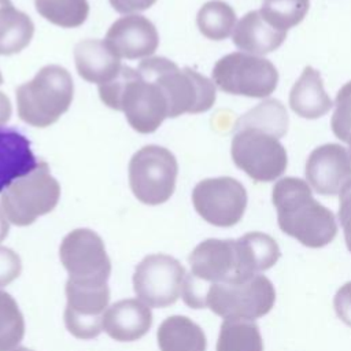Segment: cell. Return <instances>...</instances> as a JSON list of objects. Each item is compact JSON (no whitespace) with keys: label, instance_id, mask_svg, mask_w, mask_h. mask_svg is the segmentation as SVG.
Returning <instances> with one entry per match:
<instances>
[{"label":"cell","instance_id":"cell-1","mask_svg":"<svg viewBox=\"0 0 351 351\" xmlns=\"http://www.w3.org/2000/svg\"><path fill=\"white\" fill-rule=\"evenodd\" d=\"M281 256L277 241L262 232H250L237 240L207 239L189 255L191 271L182 284V300L203 308V296L215 284L248 280L274 266Z\"/></svg>","mask_w":351,"mask_h":351},{"label":"cell","instance_id":"cell-2","mask_svg":"<svg viewBox=\"0 0 351 351\" xmlns=\"http://www.w3.org/2000/svg\"><path fill=\"white\" fill-rule=\"evenodd\" d=\"M280 229L308 248L328 245L337 234L335 214L317 202L307 181L296 177L278 180L271 191Z\"/></svg>","mask_w":351,"mask_h":351},{"label":"cell","instance_id":"cell-3","mask_svg":"<svg viewBox=\"0 0 351 351\" xmlns=\"http://www.w3.org/2000/svg\"><path fill=\"white\" fill-rule=\"evenodd\" d=\"M99 96L107 107L122 111L138 133H154L169 118L167 100L159 85L129 66H122L111 81L99 85Z\"/></svg>","mask_w":351,"mask_h":351},{"label":"cell","instance_id":"cell-4","mask_svg":"<svg viewBox=\"0 0 351 351\" xmlns=\"http://www.w3.org/2000/svg\"><path fill=\"white\" fill-rule=\"evenodd\" d=\"M137 70L162 89L169 106V118L204 112L215 103L214 82L191 67L180 69L170 59L155 56L141 60Z\"/></svg>","mask_w":351,"mask_h":351},{"label":"cell","instance_id":"cell-5","mask_svg":"<svg viewBox=\"0 0 351 351\" xmlns=\"http://www.w3.org/2000/svg\"><path fill=\"white\" fill-rule=\"evenodd\" d=\"M73 95L70 73L59 64L44 66L32 81L16 88L18 115L30 126H51L69 110Z\"/></svg>","mask_w":351,"mask_h":351},{"label":"cell","instance_id":"cell-6","mask_svg":"<svg viewBox=\"0 0 351 351\" xmlns=\"http://www.w3.org/2000/svg\"><path fill=\"white\" fill-rule=\"evenodd\" d=\"M60 197V185L45 162L26 176L12 181L0 195V206L7 219L16 226H27L51 213Z\"/></svg>","mask_w":351,"mask_h":351},{"label":"cell","instance_id":"cell-7","mask_svg":"<svg viewBox=\"0 0 351 351\" xmlns=\"http://www.w3.org/2000/svg\"><path fill=\"white\" fill-rule=\"evenodd\" d=\"M276 289L271 281L256 274L244 281L215 284L207 288L203 296V308L228 318L252 319L266 315L274 306Z\"/></svg>","mask_w":351,"mask_h":351},{"label":"cell","instance_id":"cell-8","mask_svg":"<svg viewBox=\"0 0 351 351\" xmlns=\"http://www.w3.org/2000/svg\"><path fill=\"white\" fill-rule=\"evenodd\" d=\"M230 155L233 163L256 182L277 180L288 166L287 149L280 138L252 126L234 125Z\"/></svg>","mask_w":351,"mask_h":351},{"label":"cell","instance_id":"cell-9","mask_svg":"<svg viewBox=\"0 0 351 351\" xmlns=\"http://www.w3.org/2000/svg\"><path fill=\"white\" fill-rule=\"evenodd\" d=\"M211 77L225 93L256 99L270 96L278 84V71L269 59L245 52L222 56L214 64Z\"/></svg>","mask_w":351,"mask_h":351},{"label":"cell","instance_id":"cell-10","mask_svg":"<svg viewBox=\"0 0 351 351\" xmlns=\"http://www.w3.org/2000/svg\"><path fill=\"white\" fill-rule=\"evenodd\" d=\"M178 163L165 147L145 145L129 162V185L144 204L158 206L170 199L176 188Z\"/></svg>","mask_w":351,"mask_h":351},{"label":"cell","instance_id":"cell-11","mask_svg":"<svg viewBox=\"0 0 351 351\" xmlns=\"http://www.w3.org/2000/svg\"><path fill=\"white\" fill-rule=\"evenodd\" d=\"M59 258L70 281L107 284L111 261L104 241L92 229L78 228L67 233L59 247Z\"/></svg>","mask_w":351,"mask_h":351},{"label":"cell","instance_id":"cell-12","mask_svg":"<svg viewBox=\"0 0 351 351\" xmlns=\"http://www.w3.org/2000/svg\"><path fill=\"white\" fill-rule=\"evenodd\" d=\"M247 191L232 177L204 178L192 191V203L196 213L208 223L230 228L239 223L247 208Z\"/></svg>","mask_w":351,"mask_h":351},{"label":"cell","instance_id":"cell-13","mask_svg":"<svg viewBox=\"0 0 351 351\" xmlns=\"http://www.w3.org/2000/svg\"><path fill=\"white\" fill-rule=\"evenodd\" d=\"M185 274L184 266L176 258L166 254L147 255L133 274L137 299L156 308L176 303L181 296Z\"/></svg>","mask_w":351,"mask_h":351},{"label":"cell","instance_id":"cell-14","mask_svg":"<svg viewBox=\"0 0 351 351\" xmlns=\"http://www.w3.org/2000/svg\"><path fill=\"white\" fill-rule=\"evenodd\" d=\"M64 324L77 339L90 340L103 330V317L108 308V284L66 281Z\"/></svg>","mask_w":351,"mask_h":351},{"label":"cell","instance_id":"cell-15","mask_svg":"<svg viewBox=\"0 0 351 351\" xmlns=\"http://www.w3.org/2000/svg\"><path fill=\"white\" fill-rule=\"evenodd\" d=\"M306 180L319 195L335 196L351 180V159L344 147L336 143L319 145L306 162Z\"/></svg>","mask_w":351,"mask_h":351},{"label":"cell","instance_id":"cell-16","mask_svg":"<svg viewBox=\"0 0 351 351\" xmlns=\"http://www.w3.org/2000/svg\"><path fill=\"white\" fill-rule=\"evenodd\" d=\"M104 41L119 59H141L156 51L159 36L149 19L130 14L121 16L110 26Z\"/></svg>","mask_w":351,"mask_h":351},{"label":"cell","instance_id":"cell-17","mask_svg":"<svg viewBox=\"0 0 351 351\" xmlns=\"http://www.w3.org/2000/svg\"><path fill=\"white\" fill-rule=\"evenodd\" d=\"M152 325V311L140 299H123L108 306L103 317V330L117 341L141 339Z\"/></svg>","mask_w":351,"mask_h":351},{"label":"cell","instance_id":"cell-18","mask_svg":"<svg viewBox=\"0 0 351 351\" xmlns=\"http://www.w3.org/2000/svg\"><path fill=\"white\" fill-rule=\"evenodd\" d=\"M287 38V32L273 27L261 14L254 10L241 16L233 32V44L255 56H263L281 47Z\"/></svg>","mask_w":351,"mask_h":351},{"label":"cell","instance_id":"cell-19","mask_svg":"<svg viewBox=\"0 0 351 351\" xmlns=\"http://www.w3.org/2000/svg\"><path fill=\"white\" fill-rule=\"evenodd\" d=\"M74 60L78 75L97 85L111 81L122 67L119 58L108 48L106 41L96 38L80 41L74 47Z\"/></svg>","mask_w":351,"mask_h":351},{"label":"cell","instance_id":"cell-20","mask_svg":"<svg viewBox=\"0 0 351 351\" xmlns=\"http://www.w3.org/2000/svg\"><path fill=\"white\" fill-rule=\"evenodd\" d=\"M37 165L29 140L16 129L0 126V193Z\"/></svg>","mask_w":351,"mask_h":351},{"label":"cell","instance_id":"cell-21","mask_svg":"<svg viewBox=\"0 0 351 351\" xmlns=\"http://www.w3.org/2000/svg\"><path fill=\"white\" fill-rule=\"evenodd\" d=\"M292 111L306 119L324 117L333 107L329 95L324 89L322 77L318 70L306 66L289 92Z\"/></svg>","mask_w":351,"mask_h":351},{"label":"cell","instance_id":"cell-22","mask_svg":"<svg viewBox=\"0 0 351 351\" xmlns=\"http://www.w3.org/2000/svg\"><path fill=\"white\" fill-rule=\"evenodd\" d=\"M156 339L160 351H206L207 347L203 329L185 315H170L163 319Z\"/></svg>","mask_w":351,"mask_h":351},{"label":"cell","instance_id":"cell-23","mask_svg":"<svg viewBox=\"0 0 351 351\" xmlns=\"http://www.w3.org/2000/svg\"><path fill=\"white\" fill-rule=\"evenodd\" d=\"M34 34L29 15L16 10L11 0H0V55H14L25 49Z\"/></svg>","mask_w":351,"mask_h":351},{"label":"cell","instance_id":"cell-24","mask_svg":"<svg viewBox=\"0 0 351 351\" xmlns=\"http://www.w3.org/2000/svg\"><path fill=\"white\" fill-rule=\"evenodd\" d=\"M217 351H263L259 326L252 319H223L217 340Z\"/></svg>","mask_w":351,"mask_h":351},{"label":"cell","instance_id":"cell-25","mask_svg":"<svg viewBox=\"0 0 351 351\" xmlns=\"http://www.w3.org/2000/svg\"><path fill=\"white\" fill-rule=\"evenodd\" d=\"M196 25L204 37L214 41L225 40L236 27V12L222 0H210L200 7Z\"/></svg>","mask_w":351,"mask_h":351},{"label":"cell","instance_id":"cell-26","mask_svg":"<svg viewBox=\"0 0 351 351\" xmlns=\"http://www.w3.org/2000/svg\"><path fill=\"white\" fill-rule=\"evenodd\" d=\"M288 112L277 99H266L241 115L236 125L252 126L281 138L288 132Z\"/></svg>","mask_w":351,"mask_h":351},{"label":"cell","instance_id":"cell-27","mask_svg":"<svg viewBox=\"0 0 351 351\" xmlns=\"http://www.w3.org/2000/svg\"><path fill=\"white\" fill-rule=\"evenodd\" d=\"M37 12L60 27H78L89 14L86 0H34Z\"/></svg>","mask_w":351,"mask_h":351},{"label":"cell","instance_id":"cell-28","mask_svg":"<svg viewBox=\"0 0 351 351\" xmlns=\"http://www.w3.org/2000/svg\"><path fill=\"white\" fill-rule=\"evenodd\" d=\"M25 336V319L16 300L0 289V351L18 347Z\"/></svg>","mask_w":351,"mask_h":351},{"label":"cell","instance_id":"cell-29","mask_svg":"<svg viewBox=\"0 0 351 351\" xmlns=\"http://www.w3.org/2000/svg\"><path fill=\"white\" fill-rule=\"evenodd\" d=\"M310 7V0H263L262 16L276 29L287 32L299 25Z\"/></svg>","mask_w":351,"mask_h":351},{"label":"cell","instance_id":"cell-30","mask_svg":"<svg viewBox=\"0 0 351 351\" xmlns=\"http://www.w3.org/2000/svg\"><path fill=\"white\" fill-rule=\"evenodd\" d=\"M330 126L339 140L347 144L351 141V81L344 84L336 95Z\"/></svg>","mask_w":351,"mask_h":351},{"label":"cell","instance_id":"cell-31","mask_svg":"<svg viewBox=\"0 0 351 351\" xmlns=\"http://www.w3.org/2000/svg\"><path fill=\"white\" fill-rule=\"evenodd\" d=\"M22 270L19 255L8 247L0 245V288L12 282Z\"/></svg>","mask_w":351,"mask_h":351},{"label":"cell","instance_id":"cell-32","mask_svg":"<svg viewBox=\"0 0 351 351\" xmlns=\"http://www.w3.org/2000/svg\"><path fill=\"white\" fill-rule=\"evenodd\" d=\"M339 221L344 232V240L351 252V180L340 191Z\"/></svg>","mask_w":351,"mask_h":351},{"label":"cell","instance_id":"cell-33","mask_svg":"<svg viewBox=\"0 0 351 351\" xmlns=\"http://www.w3.org/2000/svg\"><path fill=\"white\" fill-rule=\"evenodd\" d=\"M333 307L337 317L351 326V281L341 285L333 299Z\"/></svg>","mask_w":351,"mask_h":351},{"label":"cell","instance_id":"cell-34","mask_svg":"<svg viewBox=\"0 0 351 351\" xmlns=\"http://www.w3.org/2000/svg\"><path fill=\"white\" fill-rule=\"evenodd\" d=\"M156 0H110L111 7L119 14H132L145 11L152 7Z\"/></svg>","mask_w":351,"mask_h":351},{"label":"cell","instance_id":"cell-35","mask_svg":"<svg viewBox=\"0 0 351 351\" xmlns=\"http://www.w3.org/2000/svg\"><path fill=\"white\" fill-rule=\"evenodd\" d=\"M1 85H3V75L0 73V86ZM11 112H12V108H11L10 99L5 96V93L0 90V126L10 121Z\"/></svg>","mask_w":351,"mask_h":351},{"label":"cell","instance_id":"cell-36","mask_svg":"<svg viewBox=\"0 0 351 351\" xmlns=\"http://www.w3.org/2000/svg\"><path fill=\"white\" fill-rule=\"evenodd\" d=\"M10 221L7 219V217H5V214H4V211H3V208H1V206H0V243L7 237V234H8V230H10V223H8Z\"/></svg>","mask_w":351,"mask_h":351},{"label":"cell","instance_id":"cell-37","mask_svg":"<svg viewBox=\"0 0 351 351\" xmlns=\"http://www.w3.org/2000/svg\"><path fill=\"white\" fill-rule=\"evenodd\" d=\"M11 351H33V350L26 348V347H16V348H14V350H11Z\"/></svg>","mask_w":351,"mask_h":351},{"label":"cell","instance_id":"cell-38","mask_svg":"<svg viewBox=\"0 0 351 351\" xmlns=\"http://www.w3.org/2000/svg\"><path fill=\"white\" fill-rule=\"evenodd\" d=\"M348 145H350V147H348V155H350V159H351V141L348 143Z\"/></svg>","mask_w":351,"mask_h":351}]
</instances>
